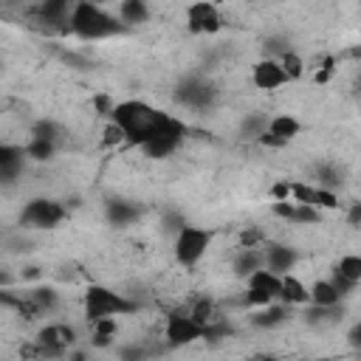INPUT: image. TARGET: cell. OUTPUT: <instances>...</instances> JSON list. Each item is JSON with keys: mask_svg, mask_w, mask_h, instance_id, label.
<instances>
[{"mask_svg": "<svg viewBox=\"0 0 361 361\" xmlns=\"http://www.w3.org/2000/svg\"><path fill=\"white\" fill-rule=\"evenodd\" d=\"M166 116L169 113H161V110H155L152 104H147L141 99H127V102L113 104L110 121L121 127L124 141L141 147L144 141H149L161 130V124L166 121Z\"/></svg>", "mask_w": 361, "mask_h": 361, "instance_id": "6da1fadb", "label": "cell"}, {"mask_svg": "<svg viewBox=\"0 0 361 361\" xmlns=\"http://www.w3.org/2000/svg\"><path fill=\"white\" fill-rule=\"evenodd\" d=\"M68 31L79 34L82 39H104V37H113V34L124 31V25L116 20V14L104 11L96 3H73Z\"/></svg>", "mask_w": 361, "mask_h": 361, "instance_id": "7a4b0ae2", "label": "cell"}, {"mask_svg": "<svg viewBox=\"0 0 361 361\" xmlns=\"http://www.w3.org/2000/svg\"><path fill=\"white\" fill-rule=\"evenodd\" d=\"M85 316L87 322H99V319H116V316H127L135 310V302L127 299L124 293L118 290H110L104 285H90L85 290Z\"/></svg>", "mask_w": 361, "mask_h": 361, "instance_id": "3957f363", "label": "cell"}, {"mask_svg": "<svg viewBox=\"0 0 361 361\" xmlns=\"http://www.w3.org/2000/svg\"><path fill=\"white\" fill-rule=\"evenodd\" d=\"M212 240H214V234L209 228H203V226H186L183 223L175 231V240H172V254H175L178 265L195 268L206 257V251L212 248Z\"/></svg>", "mask_w": 361, "mask_h": 361, "instance_id": "277c9868", "label": "cell"}, {"mask_svg": "<svg viewBox=\"0 0 361 361\" xmlns=\"http://www.w3.org/2000/svg\"><path fill=\"white\" fill-rule=\"evenodd\" d=\"M164 338L169 347H186L197 338H203V327L195 324L186 310H172L166 319H164Z\"/></svg>", "mask_w": 361, "mask_h": 361, "instance_id": "5b68a950", "label": "cell"}, {"mask_svg": "<svg viewBox=\"0 0 361 361\" xmlns=\"http://www.w3.org/2000/svg\"><path fill=\"white\" fill-rule=\"evenodd\" d=\"M183 20H186V28L192 34H217L223 28V14L214 3H192L183 8Z\"/></svg>", "mask_w": 361, "mask_h": 361, "instance_id": "8992f818", "label": "cell"}, {"mask_svg": "<svg viewBox=\"0 0 361 361\" xmlns=\"http://www.w3.org/2000/svg\"><path fill=\"white\" fill-rule=\"evenodd\" d=\"M245 299L254 305H271L279 296V276L271 274L268 268H257L245 276Z\"/></svg>", "mask_w": 361, "mask_h": 361, "instance_id": "52a82bcc", "label": "cell"}, {"mask_svg": "<svg viewBox=\"0 0 361 361\" xmlns=\"http://www.w3.org/2000/svg\"><path fill=\"white\" fill-rule=\"evenodd\" d=\"M65 206H59L56 200H31L23 209V223L25 226H37V228H51L56 223L65 220Z\"/></svg>", "mask_w": 361, "mask_h": 361, "instance_id": "ba28073f", "label": "cell"}, {"mask_svg": "<svg viewBox=\"0 0 361 361\" xmlns=\"http://www.w3.org/2000/svg\"><path fill=\"white\" fill-rule=\"evenodd\" d=\"M251 85L257 90L271 93V90H279L282 85H288V76H285V71L279 68V62L274 56H265V59L254 62V68H251Z\"/></svg>", "mask_w": 361, "mask_h": 361, "instance_id": "9c48e42d", "label": "cell"}, {"mask_svg": "<svg viewBox=\"0 0 361 361\" xmlns=\"http://www.w3.org/2000/svg\"><path fill=\"white\" fill-rule=\"evenodd\" d=\"M265 133H268L274 141H279V144L285 147V144H290V141L302 133V121H299L293 113H276V116H271V118L265 121Z\"/></svg>", "mask_w": 361, "mask_h": 361, "instance_id": "30bf717a", "label": "cell"}, {"mask_svg": "<svg viewBox=\"0 0 361 361\" xmlns=\"http://www.w3.org/2000/svg\"><path fill=\"white\" fill-rule=\"evenodd\" d=\"M282 305H307L310 302V296H307V285L299 279V276H293V274H282L279 276V296H276Z\"/></svg>", "mask_w": 361, "mask_h": 361, "instance_id": "8fae6325", "label": "cell"}, {"mask_svg": "<svg viewBox=\"0 0 361 361\" xmlns=\"http://www.w3.org/2000/svg\"><path fill=\"white\" fill-rule=\"evenodd\" d=\"M113 14L121 25H135V23H147L152 17V8L144 0H124V3L116 6Z\"/></svg>", "mask_w": 361, "mask_h": 361, "instance_id": "7c38bea8", "label": "cell"}, {"mask_svg": "<svg viewBox=\"0 0 361 361\" xmlns=\"http://www.w3.org/2000/svg\"><path fill=\"white\" fill-rule=\"evenodd\" d=\"M307 296H310L307 305H313V307H336L341 302V296H338V290L333 288L330 279H313L307 285Z\"/></svg>", "mask_w": 361, "mask_h": 361, "instance_id": "4fadbf2b", "label": "cell"}, {"mask_svg": "<svg viewBox=\"0 0 361 361\" xmlns=\"http://www.w3.org/2000/svg\"><path fill=\"white\" fill-rule=\"evenodd\" d=\"M333 276L344 279L347 285H358V282H361V257H358L355 251L341 254V257H338V262H336Z\"/></svg>", "mask_w": 361, "mask_h": 361, "instance_id": "5bb4252c", "label": "cell"}, {"mask_svg": "<svg viewBox=\"0 0 361 361\" xmlns=\"http://www.w3.org/2000/svg\"><path fill=\"white\" fill-rule=\"evenodd\" d=\"M118 333V324L116 319H99V322H90V344L93 347H110L113 338Z\"/></svg>", "mask_w": 361, "mask_h": 361, "instance_id": "9a60e30c", "label": "cell"}, {"mask_svg": "<svg viewBox=\"0 0 361 361\" xmlns=\"http://www.w3.org/2000/svg\"><path fill=\"white\" fill-rule=\"evenodd\" d=\"M276 62H279V68L285 71V76H288V82H293V79H299L302 73H305V59L299 56V54H293V51H285L282 56H276Z\"/></svg>", "mask_w": 361, "mask_h": 361, "instance_id": "2e32d148", "label": "cell"}, {"mask_svg": "<svg viewBox=\"0 0 361 361\" xmlns=\"http://www.w3.org/2000/svg\"><path fill=\"white\" fill-rule=\"evenodd\" d=\"M102 144H104V147L124 144V133H121V127H118V124H113V121H107V124H104V130H102Z\"/></svg>", "mask_w": 361, "mask_h": 361, "instance_id": "e0dca14e", "label": "cell"}, {"mask_svg": "<svg viewBox=\"0 0 361 361\" xmlns=\"http://www.w3.org/2000/svg\"><path fill=\"white\" fill-rule=\"evenodd\" d=\"M259 361H274V358H259Z\"/></svg>", "mask_w": 361, "mask_h": 361, "instance_id": "ac0fdd59", "label": "cell"}, {"mask_svg": "<svg viewBox=\"0 0 361 361\" xmlns=\"http://www.w3.org/2000/svg\"><path fill=\"white\" fill-rule=\"evenodd\" d=\"M0 11H3V8H0Z\"/></svg>", "mask_w": 361, "mask_h": 361, "instance_id": "d6986e66", "label": "cell"}]
</instances>
